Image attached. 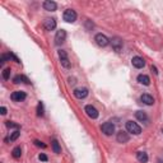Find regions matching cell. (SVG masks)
Masks as SVG:
<instances>
[{
    "label": "cell",
    "mask_w": 163,
    "mask_h": 163,
    "mask_svg": "<svg viewBox=\"0 0 163 163\" xmlns=\"http://www.w3.org/2000/svg\"><path fill=\"white\" fill-rule=\"evenodd\" d=\"M35 144L37 146H41V148H46V145H45L42 141H40V140H35Z\"/></svg>",
    "instance_id": "4316f807"
},
{
    "label": "cell",
    "mask_w": 163,
    "mask_h": 163,
    "mask_svg": "<svg viewBox=\"0 0 163 163\" xmlns=\"http://www.w3.org/2000/svg\"><path fill=\"white\" fill-rule=\"evenodd\" d=\"M43 26H45V30L46 31H52V30L56 28V20L54 18H47L46 20H45Z\"/></svg>",
    "instance_id": "8fae6325"
},
{
    "label": "cell",
    "mask_w": 163,
    "mask_h": 163,
    "mask_svg": "<svg viewBox=\"0 0 163 163\" xmlns=\"http://www.w3.org/2000/svg\"><path fill=\"white\" fill-rule=\"evenodd\" d=\"M126 130H128V133H131V134H134V135H139V134L141 133V128L134 121L126 122Z\"/></svg>",
    "instance_id": "6da1fadb"
},
{
    "label": "cell",
    "mask_w": 163,
    "mask_h": 163,
    "mask_svg": "<svg viewBox=\"0 0 163 163\" xmlns=\"http://www.w3.org/2000/svg\"><path fill=\"white\" fill-rule=\"evenodd\" d=\"M140 101L143 102V103L148 105V106H152L154 103V98L150 94H146V93H144V94L140 96Z\"/></svg>",
    "instance_id": "5bb4252c"
},
{
    "label": "cell",
    "mask_w": 163,
    "mask_h": 163,
    "mask_svg": "<svg viewBox=\"0 0 163 163\" xmlns=\"http://www.w3.org/2000/svg\"><path fill=\"white\" fill-rule=\"evenodd\" d=\"M0 113H1V115H5V113H6V108L5 107H1V108H0Z\"/></svg>",
    "instance_id": "83f0119b"
},
{
    "label": "cell",
    "mask_w": 163,
    "mask_h": 163,
    "mask_svg": "<svg viewBox=\"0 0 163 163\" xmlns=\"http://www.w3.org/2000/svg\"><path fill=\"white\" fill-rule=\"evenodd\" d=\"M59 58H60V63L61 65L65 68V69H70L71 68V64L69 61V58H68V54L65 50H59Z\"/></svg>",
    "instance_id": "7a4b0ae2"
},
{
    "label": "cell",
    "mask_w": 163,
    "mask_h": 163,
    "mask_svg": "<svg viewBox=\"0 0 163 163\" xmlns=\"http://www.w3.org/2000/svg\"><path fill=\"white\" fill-rule=\"evenodd\" d=\"M101 129H102V133H103L105 135H107V136L112 135V134L115 133V125H113L112 122H105Z\"/></svg>",
    "instance_id": "277c9868"
},
{
    "label": "cell",
    "mask_w": 163,
    "mask_h": 163,
    "mask_svg": "<svg viewBox=\"0 0 163 163\" xmlns=\"http://www.w3.org/2000/svg\"><path fill=\"white\" fill-rule=\"evenodd\" d=\"M19 135H20V133L18 131V130H15V131H14V133L10 135V141H14V140H17Z\"/></svg>",
    "instance_id": "cb8c5ba5"
},
{
    "label": "cell",
    "mask_w": 163,
    "mask_h": 163,
    "mask_svg": "<svg viewBox=\"0 0 163 163\" xmlns=\"http://www.w3.org/2000/svg\"><path fill=\"white\" fill-rule=\"evenodd\" d=\"M84 110H85L87 115L91 117V119H97V117H98V111H97L96 107H93L92 105H87Z\"/></svg>",
    "instance_id": "ba28073f"
},
{
    "label": "cell",
    "mask_w": 163,
    "mask_h": 163,
    "mask_svg": "<svg viewBox=\"0 0 163 163\" xmlns=\"http://www.w3.org/2000/svg\"><path fill=\"white\" fill-rule=\"evenodd\" d=\"M136 158H138V161L141 162V163L148 162V154H146L145 152H138L136 153Z\"/></svg>",
    "instance_id": "e0dca14e"
},
{
    "label": "cell",
    "mask_w": 163,
    "mask_h": 163,
    "mask_svg": "<svg viewBox=\"0 0 163 163\" xmlns=\"http://www.w3.org/2000/svg\"><path fill=\"white\" fill-rule=\"evenodd\" d=\"M63 18H64L65 22H68V23L75 22V20H76V13H75V10L66 9V10L64 12V14H63Z\"/></svg>",
    "instance_id": "3957f363"
},
{
    "label": "cell",
    "mask_w": 163,
    "mask_h": 163,
    "mask_svg": "<svg viewBox=\"0 0 163 163\" xmlns=\"http://www.w3.org/2000/svg\"><path fill=\"white\" fill-rule=\"evenodd\" d=\"M138 82H139L140 84H143V85H149V84H150V79H149V76H148V75H145V74H140V75H138Z\"/></svg>",
    "instance_id": "2e32d148"
},
{
    "label": "cell",
    "mask_w": 163,
    "mask_h": 163,
    "mask_svg": "<svg viewBox=\"0 0 163 163\" xmlns=\"http://www.w3.org/2000/svg\"><path fill=\"white\" fill-rule=\"evenodd\" d=\"M6 126H8V128H15V129L19 128L18 124H13V122H10V121H6Z\"/></svg>",
    "instance_id": "484cf974"
},
{
    "label": "cell",
    "mask_w": 163,
    "mask_h": 163,
    "mask_svg": "<svg viewBox=\"0 0 163 163\" xmlns=\"http://www.w3.org/2000/svg\"><path fill=\"white\" fill-rule=\"evenodd\" d=\"M116 139H117V141L119 143H128L129 141V139H130V136H129V133H126V131H119L117 133V135H116Z\"/></svg>",
    "instance_id": "30bf717a"
},
{
    "label": "cell",
    "mask_w": 163,
    "mask_h": 163,
    "mask_svg": "<svg viewBox=\"0 0 163 163\" xmlns=\"http://www.w3.org/2000/svg\"><path fill=\"white\" fill-rule=\"evenodd\" d=\"M12 156H13L14 158H20V156H22V150H20L19 146H15V148L13 149V152H12Z\"/></svg>",
    "instance_id": "44dd1931"
},
{
    "label": "cell",
    "mask_w": 163,
    "mask_h": 163,
    "mask_svg": "<svg viewBox=\"0 0 163 163\" xmlns=\"http://www.w3.org/2000/svg\"><path fill=\"white\" fill-rule=\"evenodd\" d=\"M38 159H40V161H42V162H47V159H48V158H47V156H46V154L41 153L40 156H38Z\"/></svg>",
    "instance_id": "d4e9b609"
},
{
    "label": "cell",
    "mask_w": 163,
    "mask_h": 163,
    "mask_svg": "<svg viewBox=\"0 0 163 163\" xmlns=\"http://www.w3.org/2000/svg\"><path fill=\"white\" fill-rule=\"evenodd\" d=\"M152 69V71H154V74H158V71H157V69H156V66H152L150 68Z\"/></svg>",
    "instance_id": "f1b7e54d"
},
{
    "label": "cell",
    "mask_w": 163,
    "mask_h": 163,
    "mask_svg": "<svg viewBox=\"0 0 163 163\" xmlns=\"http://www.w3.org/2000/svg\"><path fill=\"white\" fill-rule=\"evenodd\" d=\"M73 93H74V96L78 100H83L88 96V89L87 88H76V89H74Z\"/></svg>",
    "instance_id": "9c48e42d"
},
{
    "label": "cell",
    "mask_w": 163,
    "mask_h": 163,
    "mask_svg": "<svg viewBox=\"0 0 163 163\" xmlns=\"http://www.w3.org/2000/svg\"><path fill=\"white\" fill-rule=\"evenodd\" d=\"M56 8H58V4H56L55 1H51V0H46V1L43 3V9H45V10L54 12V10H56Z\"/></svg>",
    "instance_id": "4fadbf2b"
},
{
    "label": "cell",
    "mask_w": 163,
    "mask_h": 163,
    "mask_svg": "<svg viewBox=\"0 0 163 163\" xmlns=\"http://www.w3.org/2000/svg\"><path fill=\"white\" fill-rule=\"evenodd\" d=\"M9 76H10V69L9 68L4 69V70H3V78L6 80V79H9Z\"/></svg>",
    "instance_id": "7402d4cb"
},
{
    "label": "cell",
    "mask_w": 163,
    "mask_h": 163,
    "mask_svg": "<svg viewBox=\"0 0 163 163\" xmlns=\"http://www.w3.org/2000/svg\"><path fill=\"white\" fill-rule=\"evenodd\" d=\"M26 97H27V94L24 92H22V91H15V92L12 93L10 98H12V101H14V102H20V101L26 100Z\"/></svg>",
    "instance_id": "52a82bcc"
},
{
    "label": "cell",
    "mask_w": 163,
    "mask_h": 163,
    "mask_svg": "<svg viewBox=\"0 0 163 163\" xmlns=\"http://www.w3.org/2000/svg\"><path fill=\"white\" fill-rule=\"evenodd\" d=\"M94 41H96V43L98 45V46H101V47L107 46L108 42H110V40L106 37L105 35H102V33H97L96 37H94Z\"/></svg>",
    "instance_id": "8992f818"
},
{
    "label": "cell",
    "mask_w": 163,
    "mask_h": 163,
    "mask_svg": "<svg viewBox=\"0 0 163 163\" xmlns=\"http://www.w3.org/2000/svg\"><path fill=\"white\" fill-rule=\"evenodd\" d=\"M51 145H52V150H54V153H56V154H59V153L61 152L60 144H59V141H58V140H56V139H54V140H52V143H51Z\"/></svg>",
    "instance_id": "ffe728a7"
},
{
    "label": "cell",
    "mask_w": 163,
    "mask_h": 163,
    "mask_svg": "<svg viewBox=\"0 0 163 163\" xmlns=\"http://www.w3.org/2000/svg\"><path fill=\"white\" fill-rule=\"evenodd\" d=\"M65 40H66V31L65 30H60L56 32V36H55V43L60 46V45H63L65 42Z\"/></svg>",
    "instance_id": "5b68a950"
},
{
    "label": "cell",
    "mask_w": 163,
    "mask_h": 163,
    "mask_svg": "<svg viewBox=\"0 0 163 163\" xmlns=\"http://www.w3.org/2000/svg\"><path fill=\"white\" fill-rule=\"evenodd\" d=\"M14 83H26V84H28L30 80H28V78L24 76V75H17L14 78Z\"/></svg>",
    "instance_id": "d6986e66"
},
{
    "label": "cell",
    "mask_w": 163,
    "mask_h": 163,
    "mask_svg": "<svg viewBox=\"0 0 163 163\" xmlns=\"http://www.w3.org/2000/svg\"><path fill=\"white\" fill-rule=\"evenodd\" d=\"M37 115L38 116H43V105L41 103H38V106H37Z\"/></svg>",
    "instance_id": "603a6c76"
},
{
    "label": "cell",
    "mask_w": 163,
    "mask_h": 163,
    "mask_svg": "<svg viewBox=\"0 0 163 163\" xmlns=\"http://www.w3.org/2000/svg\"><path fill=\"white\" fill-rule=\"evenodd\" d=\"M131 63H133V65L136 69H141V68H144V65H145L144 59L140 58V56H134L133 60H131Z\"/></svg>",
    "instance_id": "7c38bea8"
},
{
    "label": "cell",
    "mask_w": 163,
    "mask_h": 163,
    "mask_svg": "<svg viewBox=\"0 0 163 163\" xmlns=\"http://www.w3.org/2000/svg\"><path fill=\"white\" fill-rule=\"evenodd\" d=\"M112 48L115 50L116 52H119L121 48H122V41L119 37H115L112 40Z\"/></svg>",
    "instance_id": "9a60e30c"
},
{
    "label": "cell",
    "mask_w": 163,
    "mask_h": 163,
    "mask_svg": "<svg viewBox=\"0 0 163 163\" xmlns=\"http://www.w3.org/2000/svg\"><path fill=\"white\" fill-rule=\"evenodd\" d=\"M135 116H136V119L139 121H146V120H148V116H146V113L144 111H136Z\"/></svg>",
    "instance_id": "ac0fdd59"
}]
</instances>
